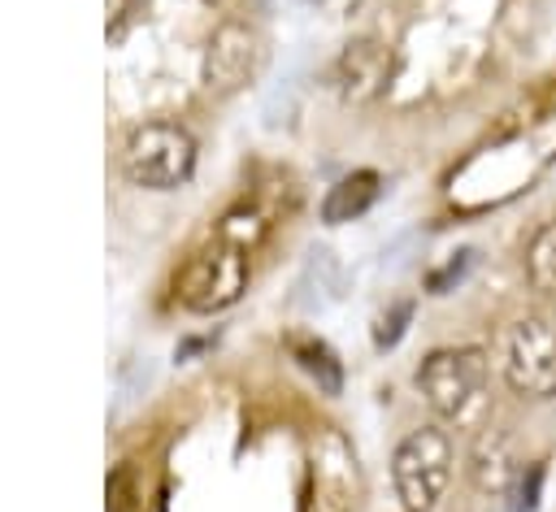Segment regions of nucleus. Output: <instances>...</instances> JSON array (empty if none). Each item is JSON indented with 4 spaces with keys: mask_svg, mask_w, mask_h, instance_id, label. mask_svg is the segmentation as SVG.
<instances>
[{
    "mask_svg": "<svg viewBox=\"0 0 556 512\" xmlns=\"http://www.w3.org/2000/svg\"><path fill=\"white\" fill-rule=\"evenodd\" d=\"M504 382L521 399H556V321L530 312L504 334Z\"/></svg>",
    "mask_w": 556,
    "mask_h": 512,
    "instance_id": "4",
    "label": "nucleus"
},
{
    "mask_svg": "<svg viewBox=\"0 0 556 512\" xmlns=\"http://www.w3.org/2000/svg\"><path fill=\"white\" fill-rule=\"evenodd\" d=\"M382 195V178L374 169H356V174H343L326 200H321V221L326 226H343V221H356L374 208V200Z\"/></svg>",
    "mask_w": 556,
    "mask_h": 512,
    "instance_id": "8",
    "label": "nucleus"
},
{
    "mask_svg": "<svg viewBox=\"0 0 556 512\" xmlns=\"http://www.w3.org/2000/svg\"><path fill=\"white\" fill-rule=\"evenodd\" d=\"M195 169V139L178 121H143L122 148V174L143 191H174Z\"/></svg>",
    "mask_w": 556,
    "mask_h": 512,
    "instance_id": "2",
    "label": "nucleus"
},
{
    "mask_svg": "<svg viewBox=\"0 0 556 512\" xmlns=\"http://www.w3.org/2000/svg\"><path fill=\"white\" fill-rule=\"evenodd\" d=\"M139 508V490H135V469L117 464L109 477V512H135Z\"/></svg>",
    "mask_w": 556,
    "mask_h": 512,
    "instance_id": "15",
    "label": "nucleus"
},
{
    "mask_svg": "<svg viewBox=\"0 0 556 512\" xmlns=\"http://www.w3.org/2000/svg\"><path fill=\"white\" fill-rule=\"evenodd\" d=\"M391 74H395V56L374 35H361V39L343 43V52L334 61V87H339L343 104H374L387 91Z\"/></svg>",
    "mask_w": 556,
    "mask_h": 512,
    "instance_id": "7",
    "label": "nucleus"
},
{
    "mask_svg": "<svg viewBox=\"0 0 556 512\" xmlns=\"http://www.w3.org/2000/svg\"><path fill=\"white\" fill-rule=\"evenodd\" d=\"M243 291H248V252H239L222 239L208 243L204 252H195L178 273V299H182V308H191L200 317L230 308Z\"/></svg>",
    "mask_w": 556,
    "mask_h": 512,
    "instance_id": "5",
    "label": "nucleus"
},
{
    "mask_svg": "<svg viewBox=\"0 0 556 512\" xmlns=\"http://www.w3.org/2000/svg\"><path fill=\"white\" fill-rule=\"evenodd\" d=\"M456 469V447L452 434L443 425H421L413 434L400 438L395 456H391V482H395V499L404 512H430Z\"/></svg>",
    "mask_w": 556,
    "mask_h": 512,
    "instance_id": "1",
    "label": "nucleus"
},
{
    "mask_svg": "<svg viewBox=\"0 0 556 512\" xmlns=\"http://www.w3.org/2000/svg\"><path fill=\"white\" fill-rule=\"evenodd\" d=\"M469 265H473V252H456V256H452V260H447L439 273H430V278H426L430 295H447V291H452V286H456V282L469 273Z\"/></svg>",
    "mask_w": 556,
    "mask_h": 512,
    "instance_id": "16",
    "label": "nucleus"
},
{
    "mask_svg": "<svg viewBox=\"0 0 556 512\" xmlns=\"http://www.w3.org/2000/svg\"><path fill=\"white\" fill-rule=\"evenodd\" d=\"M265 230H269V221H265V213L252 208V204H239V208H230V213L217 221V239L230 243V247H239V252H252V247L265 239Z\"/></svg>",
    "mask_w": 556,
    "mask_h": 512,
    "instance_id": "12",
    "label": "nucleus"
},
{
    "mask_svg": "<svg viewBox=\"0 0 556 512\" xmlns=\"http://www.w3.org/2000/svg\"><path fill=\"white\" fill-rule=\"evenodd\" d=\"M539 490H543V464L530 460L508 482V512H534L539 508Z\"/></svg>",
    "mask_w": 556,
    "mask_h": 512,
    "instance_id": "13",
    "label": "nucleus"
},
{
    "mask_svg": "<svg viewBox=\"0 0 556 512\" xmlns=\"http://www.w3.org/2000/svg\"><path fill=\"white\" fill-rule=\"evenodd\" d=\"M408 321H413V299H395V304H391L387 312H378V321H374V347H378V351H391V347L404 338Z\"/></svg>",
    "mask_w": 556,
    "mask_h": 512,
    "instance_id": "14",
    "label": "nucleus"
},
{
    "mask_svg": "<svg viewBox=\"0 0 556 512\" xmlns=\"http://www.w3.org/2000/svg\"><path fill=\"white\" fill-rule=\"evenodd\" d=\"M526 278L539 295H556V221H543L526 243Z\"/></svg>",
    "mask_w": 556,
    "mask_h": 512,
    "instance_id": "11",
    "label": "nucleus"
},
{
    "mask_svg": "<svg viewBox=\"0 0 556 512\" xmlns=\"http://www.w3.org/2000/svg\"><path fill=\"white\" fill-rule=\"evenodd\" d=\"M356 4H361V0H317V9L330 13V17H348Z\"/></svg>",
    "mask_w": 556,
    "mask_h": 512,
    "instance_id": "18",
    "label": "nucleus"
},
{
    "mask_svg": "<svg viewBox=\"0 0 556 512\" xmlns=\"http://www.w3.org/2000/svg\"><path fill=\"white\" fill-rule=\"evenodd\" d=\"M261 65V39L248 22H222L208 43H204V61H200V82L213 95H235L239 87H248V78Z\"/></svg>",
    "mask_w": 556,
    "mask_h": 512,
    "instance_id": "6",
    "label": "nucleus"
},
{
    "mask_svg": "<svg viewBox=\"0 0 556 512\" xmlns=\"http://www.w3.org/2000/svg\"><path fill=\"white\" fill-rule=\"evenodd\" d=\"M282 343H287L291 360L300 364V373H308L321 395H339V391H343V360H339L317 334H300V330H295V334H287Z\"/></svg>",
    "mask_w": 556,
    "mask_h": 512,
    "instance_id": "9",
    "label": "nucleus"
},
{
    "mask_svg": "<svg viewBox=\"0 0 556 512\" xmlns=\"http://www.w3.org/2000/svg\"><path fill=\"white\" fill-rule=\"evenodd\" d=\"M143 0H109V39H122Z\"/></svg>",
    "mask_w": 556,
    "mask_h": 512,
    "instance_id": "17",
    "label": "nucleus"
},
{
    "mask_svg": "<svg viewBox=\"0 0 556 512\" xmlns=\"http://www.w3.org/2000/svg\"><path fill=\"white\" fill-rule=\"evenodd\" d=\"M486 373L491 360L482 347H439L421 360L417 391L443 421H469V412L486 391Z\"/></svg>",
    "mask_w": 556,
    "mask_h": 512,
    "instance_id": "3",
    "label": "nucleus"
},
{
    "mask_svg": "<svg viewBox=\"0 0 556 512\" xmlns=\"http://www.w3.org/2000/svg\"><path fill=\"white\" fill-rule=\"evenodd\" d=\"M348 456L339 464H326V456L317 451L313 456V486L304 495V508L300 512H348Z\"/></svg>",
    "mask_w": 556,
    "mask_h": 512,
    "instance_id": "10",
    "label": "nucleus"
}]
</instances>
